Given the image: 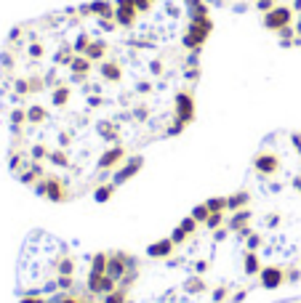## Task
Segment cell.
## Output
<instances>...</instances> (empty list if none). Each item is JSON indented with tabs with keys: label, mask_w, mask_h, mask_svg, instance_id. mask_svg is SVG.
Masks as SVG:
<instances>
[{
	"label": "cell",
	"mask_w": 301,
	"mask_h": 303,
	"mask_svg": "<svg viewBox=\"0 0 301 303\" xmlns=\"http://www.w3.org/2000/svg\"><path fill=\"white\" fill-rule=\"evenodd\" d=\"M200 3L208 11L216 8L224 14L253 19L285 48L301 45V0H200Z\"/></svg>",
	"instance_id": "cell-2"
},
{
	"label": "cell",
	"mask_w": 301,
	"mask_h": 303,
	"mask_svg": "<svg viewBox=\"0 0 301 303\" xmlns=\"http://www.w3.org/2000/svg\"><path fill=\"white\" fill-rule=\"evenodd\" d=\"M211 11L94 0L30 19L0 51L8 165L51 202L107 197L195 117Z\"/></svg>",
	"instance_id": "cell-1"
}]
</instances>
